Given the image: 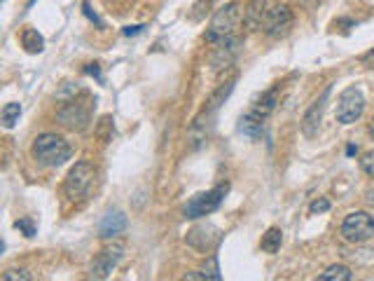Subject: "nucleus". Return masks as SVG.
<instances>
[{
  "mask_svg": "<svg viewBox=\"0 0 374 281\" xmlns=\"http://www.w3.org/2000/svg\"><path fill=\"white\" fill-rule=\"evenodd\" d=\"M33 157L42 167H61L70 159V145L56 134H42L33 143Z\"/></svg>",
  "mask_w": 374,
  "mask_h": 281,
  "instance_id": "nucleus-1",
  "label": "nucleus"
},
{
  "mask_svg": "<svg viewBox=\"0 0 374 281\" xmlns=\"http://www.w3.org/2000/svg\"><path fill=\"white\" fill-rule=\"evenodd\" d=\"M276 108V89H269V92H262L260 97H257L250 108L246 113H243L241 118V129L243 134H248V136H255V134L262 131L264 122H267V118L274 113Z\"/></svg>",
  "mask_w": 374,
  "mask_h": 281,
  "instance_id": "nucleus-2",
  "label": "nucleus"
},
{
  "mask_svg": "<svg viewBox=\"0 0 374 281\" xmlns=\"http://www.w3.org/2000/svg\"><path fill=\"white\" fill-rule=\"evenodd\" d=\"M241 22V5L238 3H229L220 8L213 15L211 19V26H209V33H206V40L209 42H220L225 38H229L234 33V29L238 26Z\"/></svg>",
  "mask_w": 374,
  "mask_h": 281,
  "instance_id": "nucleus-3",
  "label": "nucleus"
},
{
  "mask_svg": "<svg viewBox=\"0 0 374 281\" xmlns=\"http://www.w3.org/2000/svg\"><path fill=\"white\" fill-rule=\"evenodd\" d=\"M225 193H227V185H220V188H213V190H209V193L195 195L190 202L185 204V211H183L185 218L195 220V218H202V216L213 214V211H216L222 204Z\"/></svg>",
  "mask_w": 374,
  "mask_h": 281,
  "instance_id": "nucleus-4",
  "label": "nucleus"
},
{
  "mask_svg": "<svg viewBox=\"0 0 374 281\" xmlns=\"http://www.w3.org/2000/svg\"><path fill=\"white\" fill-rule=\"evenodd\" d=\"M341 234L351 244H363V241L374 237V218L370 214H365V211L349 214L344 223H341Z\"/></svg>",
  "mask_w": 374,
  "mask_h": 281,
  "instance_id": "nucleus-5",
  "label": "nucleus"
},
{
  "mask_svg": "<svg viewBox=\"0 0 374 281\" xmlns=\"http://www.w3.org/2000/svg\"><path fill=\"white\" fill-rule=\"evenodd\" d=\"M365 111V97L363 92L356 87H349L339 94L337 101V122L341 125H353L360 120V115Z\"/></svg>",
  "mask_w": 374,
  "mask_h": 281,
  "instance_id": "nucleus-6",
  "label": "nucleus"
},
{
  "mask_svg": "<svg viewBox=\"0 0 374 281\" xmlns=\"http://www.w3.org/2000/svg\"><path fill=\"white\" fill-rule=\"evenodd\" d=\"M92 183H94V167L89 162H77L75 167L68 171L63 190H66L70 200H80V197L92 188Z\"/></svg>",
  "mask_w": 374,
  "mask_h": 281,
  "instance_id": "nucleus-7",
  "label": "nucleus"
},
{
  "mask_svg": "<svg viewBox=\"0 0 374 281\" xmlns=\"http://www.w3.org/2000/svg\"><path fill=\"white\" fill-rule=\"evenodd\" d=\"M260 29L269 38L288 35L290 29H293V12H290L288 5H274V8L267 10V15H264Z\"/></svg>",
  "mask_w": 374,
  "mask_h": 281,
  "instance_id": "nucleus-8",
  "label": "nucleus"
},
{
  "mask_svg": "<svg viewBox=\"0 0 374 281\" xmlns=\"http://www.w3.org/2000/svg\"><path fill=\"white\" fill-rule=\"evenodd\" d=\"M122 258H124V244L106 246V248H103V251L94 258V263H92V277H94V279H108L115 267L122 263Z\"/></svg>",
  "mask_w": 374,
  "mask_h": 281,
  "instance_id": "nucleus-9",
  "label": "nucleus"
},
{
  "mask_svg": "<svg viewBox=\"0 0 374 281\" xmlns=\"http://www.w3.org/2000/svg\"><path fill=\"white\" fill-rule=\"evenodd\" d=\"M185 241L202 253L213 251V248L218 246V241H220V230L216 225H211V223H202V225H195L190 232H187Z\"/></svg>",
  "mask_w": 374,
  "mask_h": 281,
  "instance_id": "nucleus-10",
  "label": "nucleus"
},
{
  "mask_svg": "<svg viewBox=\"0 0 374 281\" xmlns=\"http://www.w3.org/2000/svg\"><path fill=\"white\" fill-rule=\"evenodd\" d=\"M56 120L70 131H85L89 127V111L82 104H77V101H68L66 106L59 108Z\"/></svg>",
  "mask_w": 374,
  "mask_h": 281,
  "instance_id": "nucleus-11",
  "label": "nucleus"
},
{
  "mask_svg": "<svg viewBox=\"0 0 374 281\" xmlns=\"http://www.w3.org/2000/svg\"><path fill=\"white\" fill-rule=\"evenodd\" d=\"M330 97V89H325L323 97L318 101H314V106L309 108L304 113V118H302V134H304L307 138H314L316 134L320 129V120H323V111H325V101Z\"/></svg>",
  "mask_w": 374,
  "mask_h": 281,
  "instance_id": "nucleus-12",
  "label": "nucleus"
},
{
  "mask_svg": "<svg viewBox=\"0 0 374 281\" xmlns=\"http://www.w3.org/2000/svg\"><path fill=\"white\" fill-rule=\"evenodd\" d=\"M238 42L236 38H225V40H220L218 42V47H216V52H213V56H211V66H213V70H227L231 63H234V56H236V52H238Z\"/></svg>",
  "mask_w": 374,
  "mask_h": 281,
  "instance_id": "nucleus-13",
  "label": "nucleus"
},
{
  "mask_svg": "<svg viewBox=\"0 0 374 281\" xmlns=\"http://www.w3.org/2000/svg\"><path fill=\"white\" fill-rule=\"evenodd\" d=\"M124 230H127V216L122 214V211H108V214L103 216V220L99 223V237L113 239V237H120Z\"/></svg>",
  "mask_w": 374,
  "mask_h": 281,
  "instance_id": "nucleus-14",
  "label": "nucleus"
},
{
  "mask_svg": "<svg viewBox=\"0 0 374 281\" xmlns=\"http://www.w3.org/2000/svg\"><path fill=\"white\" fill-rule=\"evenodd\" d=\"M22 45H24V49L29 54H40L42 49H44V40H42V35L38 33L35 29H26L24 33H22Z\"/></svg>",
  "mask_w": 374,
  "mask_h": 281,
  "instance_id": "nucleus-15",
  "label": "nucleus"
},
{
  "mask_svg": "<svg viewBox=\"0 0 374 281\" xmlns=\"http://www.w3.org/2000/svg\"><path fill=\"white\" fill-rule=\"evenodd\" d=\"M283 244V232L279 227H269L267 232L262 234V241H260V246H262V251H267V253H276L281 248Z\"/></svg>",
  "mask_w": 374,
  "mask_h": 281,
  "instance_id": "nucleus-16",
  "label": "nucleus"
},
{
  "mask_svg": "<svg viewBox=\"0 0 374 281\" xmlns=\"http://www.w3.org/2000/svg\"><path fill=\"white\" fill-rule=\"evenodd\" d=\"M262 8H264V0H253V3H250V8L246 12V24L250 29L262 26V19L267 15V10H262Z\"/></svg>",
  "mask_w": 374,
  "mask_h": 281,
  "instance_id": "nucleus-17",
  "label": "nucleus"
},
{
  "mask_svg": "<svg viewBox=\"0 0 374 281\" xmlns=\"http://www.w3.org/2000/svg\"><path fill=\"white\" fill-rule=\"evenodd\" d=\"M231 89H234V80H229V82H225V85H220V89H218V92L213 94V97L209 99V104H206V113L218 111L222 101L229 97V92H231Z\"/></svg>",
  "mask_w": 374,
  "mask_h": 281,
  "instance_id": "nucleus-18",
  "label": "nucleus"
},
{
  "mask_svg": "<svg viewBox=\"0 0 374 281\" xmlns=\"http://www.w3.org/2000/svg\"><path fill=\"white\" fill-rule=\"evenodd\" d=\"M351 270L346 265H332V267H327V270L320 274V281H351Z\"/></svg>",
  "mask_w": 374,
  "mask_h": 281,
  "instance_id": "nucleus-19",
  "label": "nucleus"
},
{
  "mask_svg": "<svg viewBox=\"0 0 374 281\" xmlns=\"http://www.w3.org/2000/svg\"><path fill=\"white\" fill-rule=\"evenodd\" d=\"M3 127L5 129H12L17 122H19V118H22V106L19 104H5L3 108Z\"/></svg>",
  "mask_w": 374,
  "mask_h": 281,
  "instance_id": "nucleus-20",
  "label": "nucleus"
},
{
  "mask_svg": "<svg viewBox=\"0 0 374 281\" xmlns=\"http://www.w3.org/2000/svg\"><path fill=\"white\" fill-rule=\"evenodd\" d=\"M202 274H204V279H209V281H220V279H222L220 265H218L216 255H211V258L202 265Z\"/></svg>",
  "mask_w": 374,
  "mask_h": 281,
  "instance_id": "nucleus-21",
  "label": "nucleus"
},
{
  "mask_svg": "<svg viewBox=\"0 0 374 281\" xmlns=\"http://www.w3.org/2000/svg\"><path fill=\"white\" fill-rule=\"evenodd\" d=\"M213 3L216 0H199V3L192 8V12H190V19L192 22H199V19H204L206 15L211 12V8H213Z\"/></svg>",
  "mask_w": 374,
  "mask_h": 281,
  "instance_id": "nucleus-22",
  "label": "nucleus"
},
{
  "mask_svg": "<svg viewBox=\"0 0 374 281\" xmlns=\"http://www.w3.org/2000/svg\"><path fill=\"white\" fill-rule=\"evenodd\" d=\"M360 169H363L370 178H374V150L363 155V159H360Z\"/></svg>",
  "mask_w": 374,
  "mask_h": 281,
  "instance_id": "nucleus-23",
  "label": "nucleus"
},
{
  "mask_svg": "<svg viewBox=\"0 0 374 281\" xmlns=\"http://www.w3.org/2000/svg\"><path fill=\"white\" fill-rule=\"evenodd\" d=\"M3 281H31V274L26 270H10L3 274Z\"/></svg>",
  "mask_w": 374,
  "mask_h": 281,
  "instance_id": "nucleus-24",
  "label": "nucleus"
},
{
  "mask_svg": "<svg viewBox=\"0 0 374 281\" xmlns=\"http://www.w3.org/2000/svg\"><path fill=\"white\" fill-rule=\"evenodd\" d=\"M327 209H330V202H327L325 197H320V200H316L311 204V214H325Z\"/></svg>",
  "mask_w": 374,
  "mask_h": 281,
  "instance_id": "nucleus-25",
  "label": "nucleus"
},
{
  "mask_svg": "<svg viewBox=\"0 0 374 281\" xmlns=\"http://www.w3.org/2000/svg\"><path fill=\"white\" fill-rule=\"evenodd\" d=\"M15 227H17V230H24L26 237H33V234H35L33 223H31V220H17V223H15Z\"/></svg>",
  "mask_w": 374,
  "mask_h": 281,
  "instance_id": "nucleus-26",
  "label": "nucleus"
},
{
  "mask_svg": "<svg viewBox=\"0 0 374 281\" xmlns=\"http://www.w3.org/2000/svg\"><path fill=\"white\" fill-rule=\"evenodd\" d=\"M360 63L367 68H374V49H370V52H365L363 56H360Z\"/></svg>",
  "mask_w": 374,
  "mask_h": 281,
  "instance_id": "nucleus-27",
  "label": "nucleus"
},
{
  "mask_svg": "<svg viewBox=\"0 0 374 281\" xmlns=\"http://www.w3.org/2000/svg\"><path fill=\"white\" fill-rule=\"evenodd\" d=\"M298 3L302 5V8H316V5H318L320 0H298Z\"/></svg>",
  "mask_w": 374,
  "mask_h": 281,
  "instance_id": "nucleus-28",
  "label": "nucleus"
},
{
  "mask_svg": "<svg viewBox=\"0 0 374 281\" xmlns=\"http://www.w3.org/2000/svg\"><path fill=\"white\" fill-rule=\"evenodd\" d=\"M138 31H140V26H133V29L129 26V29L124 31V33H127V35H131V33H138Z\"/></svg>",
  "mask_w": 374,
  "mask_h": 281,
  "instance_id": "nucleus-29",
  "label": "nucleus"
},
{
  "mask_svg": "<svg viewBox=\"0 0 374 281\" xmlns=\"http://www.w3.org/2000/svg\"><path fill=\"white\" fill-rule=\"evenodd\" d=\"M367 202H370L372 207H374V190H370V193H367Z\"/></svg>",
  "mask_w": 374,
  "mask_h": 281,
  "instance_id": "nucleus-30",
  "label": "nucleus"
},
{
  "mask_svg": "<svg viewBox=\"0 0 374 281\" xmlns=\"http://www.w3.org/2000/svg\"><path fill=\"white\" fill-rule=\"evenodd\" d=\"M370 134H372V138H374V118H372V122H370Z\"/></svg>",
  "mask_w": 374,
  "mask_h": 281,
  "instance_id": "nucleus-31",
  "label": "nucleus"
}]
</instances>
